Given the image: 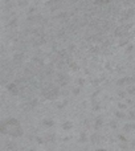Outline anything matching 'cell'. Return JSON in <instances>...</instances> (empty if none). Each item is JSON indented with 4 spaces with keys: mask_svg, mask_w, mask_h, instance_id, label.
I'll use <instances>...</instances> for the list:
<instances>
[{
    "mask_svg": "<svg viewBox=\"0 0 135 151\" xmlns=\"http://www.w3.org/2000/svg\"><path fill=\"white\" fill-rule=\"evenodd\" d=\"M0 130H1L3 134H8L11 137H17L23 135V127H21L20 122H19L16 118H8L0 126Z\"/></svg>",
    "mask_w": 135,
    "mask_h": 151,
    "instance_id": "cell-1",
    "label": "cell"
},
{
    "mask_svg": "<svg viewBox=\"0 0 135 151\" xmlns=\"http://www.w3.org/2000/svg\"><path fill=\"white\" fill-rule=\"evenodd\" d=\"M72 126H73L72 122H66V123H64L62 125V127L65 129V130H69V129H72Z\"/></svg>",
    "mask_w": 135,
    "mask_h": 151,
    "instance_id": "cell-2",
    "label": "cell"
},
{
    "mask_svg": "<svg viewBox=\"0 0 135 151\" xmlns=\"http://www.w3.org/2000/svg\"><path fill=\"white\" fill-rule=\"evenodd\" d=\"M96 151H106V150H103V149H99V150H96Z\"/></svg>",
    "mask_w": 135,
    "mask_h": 151,
    "instance_id": "cell-3",
    "label": "cell"
}]
</instances>
